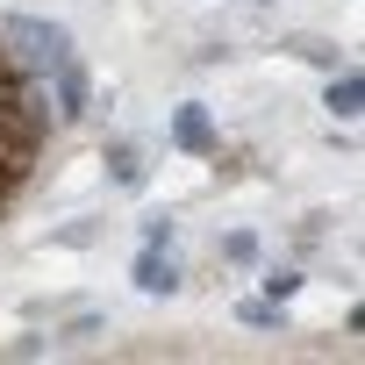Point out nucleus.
Segmentation results:
<instances>
[{
  "label": "nucleus",
  "instance_id": "f8f14e48",
  "mask_svg": "<svg viewBox=\"0 0 365 365\" xmlns=\"http://www.w3.org/2000/svg\"><path fill=\"white\" fill-rule=\"evenodd\" d=\"M301 58H308V65H322V72H336V65H351V58H344L336 43H301Z\"/></svg>",
  "mask_w": 365,
  "mask_h": 365
},
{
  "label": "nucleus",
  "instance_id": "f257e3e1",
  "mask_svg": "<svg viewBox=\"0 0 365 365\" xmlns=\"http://www.w3.org/2000/svg\"><path fill=\"white\" fill-rule=\"evenodd\" d=\"M0 58H8L15 72H29V79H43L58 58H72V29L43 22V15H8L0 22Z\"/></svg>",
  "mask_w": 365,
  "mask_h": 365
},
{
  "label": "nucleus",
  "instance_id": "423d86ee",
  "mask_svg": "<svg viewBox=\"0 0 365 365\" xmlns=\"http://www.w3.org/2000/svg\"><path fill=\"white\" fill-rule=\"evenodd\" d=\"M301 287H308V272H301V265H265V272H258V294H265V301H279V308H287Z\"/></svg>",
  "mask_w": 365,
  "mask_h": 365
},
{
  "label": "nucleus",
  "instance_id": "6e6552de",
  "mask_svg": "<svg viewBox=\"0 0 365 365\" xmlns=\"http://www.w3.org/2000/svg\"><path fill=\"white\" fill-rule=\"evenodd\" d=\"M215 258H222V265H258L265 244H258V230H230V237L215 244Z\"/></svg>",
  "mask_w": 365,
  "mask_h": 365
},
{
  "label": "nucleus",
  "instance_id": "ddd939ff",
  "mask_svg": "<svg viewBox=\"0 0 365 365\" xmlns=\"http://www.w3.org/2000/svg\"><path fill=\"white\" fill-rule=\"evenodd\" d=\"M258 8H279V0H258Z\"/></svg>",
  "mask_w": 365,
  "mask_h": 365
},
{
  "label": "nucleus",
  "instance_id": "20e7f679",
  "mask_svg": "<svg viewBox=\"0 0 365 365\" xmlns=\"http://www.w3.org/2000/svg\"><path fill=\"white\" fill-rule=\"evenodd\" d=\"M172 143L187 150V158H215V122H208L201 101H179L172 108Z\"/></svg>",
  "mask_w": 365,
  "mask_h": 365
},
{
  "label": "nucleus",
  "instance_id": "f03ea898",
  "mask_svg": "<svg viewBox=\"0 0 365 365\" xmlns=\"http://www.w3.org/2000/svg\"><path fill=\"white\" fill-rule=\"evenodd\" d=\"M43 101H51V122H58V129L86 122V108H93V72H86V58H79V51H72V58H58V65L43 72Z\"/></svg>",
  "mask_w": 365,
  "mask_h": 365
},
{
  "label": "nucleus",
  "instance_id": "0eeeda50",
  "mask_svg": "<svg viewBox=\"0 0 365 365\" xmlns=\"http://www.w3.org/2000/svg\"><path fill=\"white\" fill-rule=\"evenodd\" d=\"M108 172H115V187H129V194L150 179V165L136 158V143H108Z\"/></svg>",
  "mask_w": 365,
  "mask_h": 365
},
{
  "label": "nucleus",
  "instance_id": "1a4fd4ad",
  "mask_svg": "<svg viewBox=\"0 0 365 365\" xmlns=\"http://www.w3.org/2000/svg\"><path fill=\"white\" fill-rule=\"evenodd\" d=\"M237 322H244V329H265V336H272V329H287V308L258 294V301H237Z\"/></svg>",
  "mask_w": 365,
  "mask_h": 365
},
{
  "label": "nucleus",
  "instance_id": "39448f33",
  "mask_svg": "<svg viewBox=\"0 0 365 365\" xmlns=\"http://www.w3.org/2000/svg\"><path fill=\"white\" fill-rule=\"evenodd\" d=\"M322 108H329L336 122H358V115H365V72H358V65H336L329 86H322Z\"/></svg>",
  "mask_w": 365,
  "mask_h": 365
},
{
  "label": "nucleus",
  "instance_id": "7ed1b4c3",
  "mask_svg": "<svg viewBox=\"0 0 365 365\" xmlns=\"http://www.w3.org/2000/svg\"><path fill=\"white\" fill-rule=\"evenodd\" d=\"M129 287L150 294V301H172L179 287H187V272H179L172 251H143V244H136V258H129Z\"/></svg>",
  "mask_w": 365,
  "mask_h": 365
},
{
  "label": "nucleus",
  "instance_id": "9d476101",
  "mask_svg": "<svg viewBox=\"0 0 365 365\" xmlns=\"http://www.w3.org/2000/svg\"><path fill=\"white\" fill-rule=\"evenodd\" d=\"M136 244H143V251H172V244H179V222H172V215H143V222H136Z\"/></svg>",
  "mask_w": 365,
  "mask_h": 365
},
{
  "label": "nucleus",
  "instance_id": "9b49d317",
  "mask_svg": "<svg viewBox=\"0 0 365 365\" xmlns=\"http://www.w3.org/2000/svg\"><path fill=\"white\" fill-rule=\"evenodd\" d=\"M101 329H108V315H72L58 336H65V344H86V336H101Z\"/></svg>",
  "mask_w": 365,
  "mask_h": 365
},
{
  "label": "nucleus",
  "instance_id": "4468645a",
  "mask_svg": "<svg viewBox=\"0 0 365 365\" xmlns=\"http://www.w3.org/2000/svg\"><path fill=\"white\" fill-rule=\"evenodd\" d=\"M0 65H8V58H0Z\"/></svg>",
  "mask_w": 365,
  "mask_h": 365
}]
</instances>
